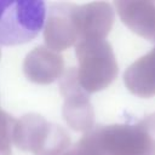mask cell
<instances>
[{"label":"cell","mask_w":155,"mask_h":155,"mask_svg":"<svg viewBox=\"0 0 155 155\" xmlns=\"http://www.w3.org/2000/svg\"><path fill=\"white\" fill-rule=\"evenodd\" d=\"M88 132L105 155H155V113L136 124L97 126Z\"/></svg>","instance_id":"obj_1"},{"label":"cell","mask_w":155,"mask_h":155,"mask_svg":"<svg viewBox=\"0 0 155 155\" xmlns=\"http://www.w3.org/2000/svg\"><path fill=\"white\" fill-rule=\"evenodd\" d=\"M41 0H0V45L16 46L39 35L46 21Z\"/></svg>","instance_id":"obj_2"},{"label":"cell","mask_w":155,"mask_h":155,"mask_svg":"<svg viewBox=\"0 0 155 155\" xmlns=\"http://www.w3.org/2000/svg\"><path fill=\"white\" fill-rule=\"evenodd\" d=\"M79 69L76 80L87 92L108 87L117 75V63L113 48L104 39H85L76 45Z\"/></svg>","instance_id":"obj_3"},{"label":"cell","mask_w":155,"mask_h":155,"mask_svg":"<svg viewBox=\"0 0 155 155\" xmlns=\"http://www.w3.org/2000/svg\"><path fill=\"white\" fill-rule=\"evenodd\" d=\"M74 23L79 41L104 39L114 23V11L108 2H92L74 11Z\"/></svg>","instance_id":"obj_4"},{"label":"cell","mask_w":155,"mask_h":155,"mask_svg":"<svg viewBox=\"0 0 155 155\" xmlns=\"http://www.w3.org/2000/svg\"><path fill=\"white\" fill-rule=\"evenodd\" d=\"M121 21L137 35L155 42V1H115Z\"/></svg>","instance_id":"obj_5"},{"label":"cell","mask_w":155,"mask_h":155,"mask_svg":"<svg viewBox=\"0 0 155 155\" xmlns=\"http://www.w3.org/2000/svg\"><path fill=\"white\" fill-rule=\"evenodd\" d=\"M50 10V16L45 30V40L53 50H64L79 39L74 23V11L76 6L57 4Z\"/></svg>","instance_id":"obj_6"},{"label":"cell","mask_w":155,"mask_h":155,"mask_svg":"<svg viewBox=\"0 0 155 155\" xmlns=\"http://www.w3.org/2000/svg\"><path fill=\"white\" fill-rule=\"evenodd\" d=\"M127 90L140 98L155 96V47L134 61L124 74Z\"/></svg>","instance_id":"obj_7"}]
</instances>
